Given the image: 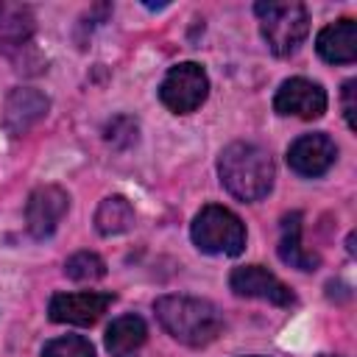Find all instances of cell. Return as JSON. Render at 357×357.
Wrapping results in <instances>:
<instances>
[{
  "label": "cell",
  "mask_w": 357,
  "mask_h": 357,
  "mask_svg": "<svg viewBox=\"0 0 357 357\" xmlns=\"http://www.w3.org/2000/svg\"><path fill=\"white\" fill-rule=\"evenodd\" d=\"M153 312L165 332L190 349L209 346L223 329L220 310L212 301L195 296H162L156 298Z\"/></svg>",
  "instance_id": "cell-1"
},
{
  "label": "cell",
  "mask_w": 357,
  "mask_h": 357,
  "mask_svg": "<svg viewBox=\"0 0 357 357\" xmlns=\"http://www.w3.org/2000/svg\"><path fill=\"white\" fill-rule=\"evenodd\" d=\"M220 184L240 201H259L271 192L276 167L265 148L254 142H231L218 156Z\"/></svg>",
  "instance_id": "cell-2"
},
{
  "label": "cell",
  "mask_w": 357,
  "mask_h": 357,
  "mask_svg": "<svg viewBox=\"0 0 357 357\" xmlns=\"http://www.w3.org/2000/svg\"><path fill=\"white\" fill-rule=\"evenodd\" d=\"M259 17L262 36L273 56H290L310 33V14L304 3L296 0H259L254 6Z\"/></svg>",
  "instance_id": "cell-3"
},
{
  "label": "cell",
  "mask_w": 357,
  "mask_h": 357,
  "mask_svg": "<svg viewBox=\"0 0 357 357\" xmlns=\"http://www.w3.org/2000/svg\"><path fill=\"white\" fill-rule=\"evenodd\" d=\"M192 243L204 254H220V257H237L245 248V226L243 220L218 204L204 206L192 220Z\"/></svg>",
  "instance_id": "cell-4"
},
{
  "label": "cell",
  "mask_w": 357,
  "mask_h": 357,
  "mask_svg": "<svg viewBox=\"0 0 357 357\" xmlns=\"http://www.w3.org/2000/svg\"><path fill=\"white\" fill-rule=\"evenodd\" d=\"M209 95V75L195 61H181L170 67V73L162 78L159 100L173 114H190L195 112Z\"/></svg>",
  "instance_id": "cell-5"
},
{
  "label": "cell",
  "mask_w": 357,
  "mask_h": 357,
  "mask_svg": "<svg viewBox=\"0 0 357 357\" xmlns=\"http://www.w3.org/2000/svg\"><path fill=\"white\" fill-rule=\"evenodd\" d=\"M229 287L243 298H259L273 307H293L296 293L262 265H240L229 276Z\"/></svg>",
  "instance_id": "cell-6"
},
{
  "label": "cell",
  "mask_w": 357,
  "mask_h": 357,
  "mask_svg": "<svg viewBox=\"0 0 357 357\" xmlns=\"http://www.w3.org/2000/svg\"><path fill=\"white\" fill-rule=\"evenodd\" d=\"M67 209H70V195L61 187H56V184L36 187L28 195V204H25V226H28V234L36 237V240L50 237L59 229V223L67 215Z\"/></svg>",
  "instance_id": "cell-7"
},
{
  "label": "cell",
  "mask_w": 357,
  "mask_h": 357,
  "mask_svg": "<svg viewBox=\"0 0 357 357\" xmlns=\"http://www.w3.org/2000/svg\"><path fill=\"white\" fill-rule=\"evenodd\" d=\"M114 301V293H56L47 304V315L56 324H75V326H89L95 324L109 304Z\"/></svg>",
  "instance_id": "cell-8"
},
{
  "label": "cell",
  "mask_w": 357,
  "mask_h": 357,
  "mask_svg": "<svg viewBox=\"0 0 357 357\" xmlns=\"http://www.w3.org/2000/svg\"><path fill=\"white\" fill-rule=\"evenodd\" d=\"M273 109L279 114H293L301 120H315L326 112V92L321 84L310 78H287L273 98Z\"/></svg>",
  "instance_id": "cell-9"
},
{
  "label": "cell",
  "mask_w": 357,
  "mask_h": 357,
  "mask_svg": "<svg viewBox=\"0 0 357 357\" xmlns=\"http://www.w3.org/2000/svg\"><path fill=\"white\" fill-rule=\"evenodd\" d=\"M335 159H337V148L332 137H326L324 131L304 134L287 148V165L298 176H310V178L324 176L335 165Z\"/></svg>",
  "instance_id": "cell-10"
},
{
  "label": "cell",
  "mask_w": 357,
  "mask_h": 357,
  "mask_svg": "<svg viewBox=\"0 0 357 357\" xmlns=\"http://www.w3.org/2000/svg\"><path fill=\"white\" fill-rule=\"evenodd\" d=\"M315 50L329 64H349L357 59V22L354 20H337L326 25L318 39Z\"/></svg>",
  "instance_id": "cell-11"
},
{
  "label": "cell",
  "mask_w": 357,
  "mask_h": 357,
  "mask_svg": "<svg viewBox=\"0 0 357 357\" xmlns=\"http://www.w3.org/2000/svg\"><path fill=\"white\" fill-rule=\"evenodd\" d=\"M50 109V100L39 89L20 86L6 100V126L11 134H25L36 120H42Z\"/></svg>",
  "instance_id": "cell-12"
},
{
  "label": "cell",
  "mask_w": 357,
  "mask_h": 357,
  "mask_svg": "<svg viewBox=\"0 0 357 357\" xmlns=\"http://www.w3.org/2000/svg\"><path fill=\"white\" fill-rule=\"evenodd\" d=\"M279 259L298 271H315L321 265L318 254L301 245V212H290L282 218V237H279Z\"/></svg>",
  "instance_id": "cell-13"
},
{
  "label": "cell",
  "mask_w": 357,
  "mask_h": 357,
  "mask_svg": "<svg viewBox=\"0 0 357 357\" xmlns=\"http://www.w3.org/2000/svg\"><path fill=\"white\" fill-rule=\"evenodd\" d=\"M148 340V326L139 315H120L106 329V349L112 357H134Z\"/></svg>",
  "instance_id": "cell-14"
},
{
  "label": "cell",
  "mask_w": 357,
  "mask_h": 357,
  "mask_svg": "<svg viewBox=\"0 0 357 357\" xmlns=\"http://www.w3.org/2000/svg\"><path fill=\"white\" fill-rule=\"evenodd\" d=\"M33 36V11L20 3H0V47L22 50Z\"/></svg>",
  "instance_id": "cell-15"
},
{
  "label": "cell",
  "mask_w": 357,
  "mask_h": 357,
  "mask_svg": "<svg viewBox=\"0 0 357 357\" xmlns=\"http://www.w3.org/2000/svg\"><path fill=\"white\" fill-rule=\"evenodd\" d=\"M134 206L126 195H106L98 209H95V229L103 234V237H112V234H123L134 226Z\"/></svg>",
  "instance_id": "cell-16"
},
{
  "label": "cell",
  "mask_w": 357,
  "mask_h": 357,
  "mask_svg": "<svg viewBox=\"0 0 357 357\" xmlns=\"http://www.w3.org/2000/svg\"><path fill=\"white\" fill-rule=\"evenodd\" d=\"M64 273L75 282H95L106 276V262L92 251H78L64 262Z\"/></svg>",
  "instance_id": "cell-17"
},
{
  "label": "cell",
  "mask_w": 357,
  "mask_h": 357,
  "mask_svg": "<svg viewBox=\"0 0 357 357\" xmlns=\"http://www.w3.org/2000/svg\"><path fill=\"white\" fill-rule=\"evenodd\" d=\"M42 357H95V346L81 335H64V337L47 340L42 349Z\"/></svg>",
  "instance_id": "cell-18"
},
{
  "label": "cell",
  "mask_w": 357,
  "mask_h": 357,
  "mask_svg": "<svg viewBox=\"0 0 357 357\" xmlns=\"http://www.w3.org/2000/svg\"><path fill=\"white\" fill-rule=\"evenodd\" d=\"M103 137H106V142H109V145H114V148H120V151H123V148H131V145L137 142V137H139L137 120H131V117L120 114V117H114V120H109V123H106Z\"/></svg>",
  "instance_id": "cell-19"
},
{
  "label": "cell",
  "mask_w": 357,
  "mask_h": 357,
  "mask_svg": "<svg viewBox=\"0 0 357 357\" xmlns=\"http://www.w3.org/2000/svg\"><path fill=\"white\" fill-rule=\"evenodd\" d=\"M354 95H357V81L354 78H349L346 84H343V114H346V123H349V128L354 131L357 128V103H354Z\"/></svg>",
  "instance_id": "cell-20"
},
{
  "label": "cell",
  "mask_w": 357,
  "mask_h": 357,
  "mask_svg": "<svg viewBox=\"0 0 357 357\" xmlns=\"http://www.w3.org/2000/svg\"><path fill=\"white\" fill-rule=\"evenodd\" d=\"M321 357H340V354H321Z\"/></svg>",
  "instance_id": "cell-21"
},
{
  "label": "cell",
  "mask_w": 357,
  "mask_h": 357,
  "mask_svg": "<svg viewBox=\"0 0 357 357\" xmlns=\"http://www.w3.org/2000/svg\"><path fill=\"white\" fill-rule=\"evenodd\" d=\"M251 357H259V354H251Z\"/></svg>",
  "instance_id": "cell-22"
}]
</instances>
